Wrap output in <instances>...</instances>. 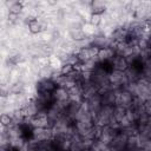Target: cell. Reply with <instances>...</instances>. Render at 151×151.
Segmentation results:
<instances>
[{
  "label": "cell",
  "instance_id": "1",
  "mask_svg": "<svg viewBox=\"0 0 151 151\" xmlns=\"http://www.w3.org/2000/svg\"><path fill=\"white\" fill-rule=\"evenodd\" d=\"M32 123L40 129H45L47 127V116L45 113H35L32 117Z\"/></svg>",
  "mask_w": 151,
  "mask_h": 151
},
{
  "label": "cell",
  "instance_id": "2",
  "mask_svg": "<svg viewBox=\"0 0 151 151\" xmlns=\"http://www.w3.org/2000/svg\"><path fill=\"white\" fill-rule=\"evenodd\" d=\"M41 24L37 20V19H34V18H32V19H29L28 20V31L32 33V34H38V33H40L41 32Z\"/></svg>",
  "mask_w": 151,
  "mask_h": 151
},
{
  "label": "cell",
  "instance_id": "5",
  "mask_svg": "<svg viewBox=\"0 0 151 151\" xmlns=\"http://www.w3.org/2000/svg\"><path fill=\"white\" fill-rule=\"evenodd\" d=\"M0 124L4 127H8L12 124V117L9 114H7V113H2L0 116Z\"/></svg>",
  "mask_w": 151,
  "mask_h": 151
},
{
  "label": "cell",
  "instance_id": "4",
  "mask_svg": "<svg viewBox=\"0 0 151 151\" xmlns=\"http://www.w3.org/2000/svg\"><path fill=\"white\" fill-rule=\"evenodd\" d=\"M24 8V5L22 2H13L9 7V14H13V15H19V13L22 11Z\"/></svg>",
  "mask_w": 151,
  "mask_h": 151
},
{
  "label": "cell",
  "instance_id": "8",
  "mask_svg": "<svg viewBox=\"0 0 151 151\" xmlns=\"http://www.w3.org/2000/svg\"><path fill=\"white\" fill-rule=\"evenodd\" d=\"M0 96H1V97H7V96H8V91H7L6 88L4 90L2 87H0Z\"/></svg>",
  "mask_w": 151,
  "mask_h": 151
},
{
  "label": "cell",
  "instance_id": "3",
  "mask_svg": "<svg viewBox=\"0 0 151 151\" xmlns=\"http://www.w3.org/2000/svg\"><path fill=\"white\" fill-rule=\"evenodd\" d=\"M106 11V7L100 2H92V15H100Z\"/></svg>",
  "mask_w": 151,
  "mask_h": 151
},
{
  "label": "cell",
  "instance_id": "6",
  "mask_svg": "<svg viewBox=\"0 0 151 151\" xmlns=\"http://www.w3.org/2000/svg\"><path fill=\"white\" fill-rule=\"evenodd\" d=\"M71 35H72V38H73V39H76V40H83V39H85V37H86L81 31L72 32V33H71Z\"/></svg>",
  "mask_w": 151,
  "mask_h": 151
},
{
  "label": "cell",
  "instance_id": "7",
  "mask_svg": "<svg viewBox=\"0 0 151 151\" xmlns=\"http://www.w3.org/2000/svg\"><path fill=\"white\" fill-rule=\"evenodd\" d=\"M91 22H92V25H98L100 22V15H92Z\"/></svg>",
  "mask_w": 151,
  "mask_h": 151
}]
</instances>
